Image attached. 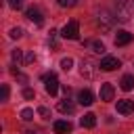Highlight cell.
I'll use <instances>...</instances> for the list:
<instances>
[{
    "label": "cell",
    "instance_id": "16",
    "mask_svg": "<svg viewBox=\"0 0 134 134\" xmlns=\"http://www.w3.org/2000/svg\"><path fill=\"white\" fill-rule=\"evenodd\" d=\"M84 46H90L94 52H98V54H103L105 52V44L103 42H98V40H86L84 42Z\"/></svg>",
    "mask_w": 134,
    "mask_h": 134
},
{
    "label": "cell",
    "instance_id": "8",
    "mask_svg": "<svg viewBox=\"0 0 134 134\" xmlns=\"http://www.w3.org/2000/svg\"><path fill=\"white\" fill-rule=\"evenodd\" d=\"M100 100L103 103H111L113 100V94H115V90H113V84H109V82H105L103 86H100Z\"/></svg>",
    "mask_w": 134,
    "mask_h": 134
},
{
    "label": "cell",
    "instance_id": "13",
    "mask_svg": "<svg viewBox=\"0 0 134 134\" xmlns=\"http://www.w3.org/2000/svg\"><path fill=\"white\" fill-rule=\"evenodd\" d=\"M57 109H59L61 113H73V111H75V105H73L69 98H63V100H59Z\"/></svg>",
    "mask_w": 134,
    "mask_h": 134
},
{
    "label": "cell",
    "instance_id": "25",
    "mask_svg": "<svg viewBox=\"0 0 134 134\" xmlns=\"http://www.w3.org/2000/svg\"><path fill=\"white\" fill-rule=\"evenodd\" d=\"M38 115H42L44 119H48V117H50V111H48L46 107H38Z\"/></svg>",
    "mask_w": 134,
    "mask_h": 134
},
{
    "label": "cell",
    "instance_id": "3",
    "mask_svg": "<svg viewBox=\"0 0 134 134\" xmlns=\"http://www.w3.org/2000/svg\"><path fill=\"white\" fill-rule=\"evenodd\" d=\"M65 40H77V34H80V25H77V21H69V23H65L63 25V29L59 31Z\"/></svg>",
    "mask_w": 134,
    "mask_h": 134
},
{
    "label": "cell",
    "instance_id": "1",
    "mask_svg": "<svg viewBox=\"0 0 134 134\" xmlns=\"http://www.w3.org/2000/svg\"><path fill=\"white\" fill-rule=\"evenodd\" d=\"M115 19L124 21V23L132 19V2L130 0H117V4H115Z\"/></svg>",
    "mask_w": 134,
    "mask_h": 134
},
{
    "label": "cell",
    "instance_id": "20",
    "mask_svg": "<svg viewBox=\"0 0 134 134\" xmlns=\"http://www.w3.org/2000/svg\"><path fill=\"white\" fill-rule=\"evenodd\" d=\"M8 36H10L13 40H17V38H21V36H23V29H21V27H13V29L8 31Z\"/></svg>",
    "mask_w": 134,
    "mask_h": 134
},
{
    "label": "cell",
    "instance_id": "6",
    "mask_svg": "<svg viewBox=\"0 0 134 134\" xmlns=\"http://www.w3.org/2000/svg\"><path fill=\"white\" fill-rule=\"evenodd\" d=\"M113 21H115V17L109 10H100L98 13V27H100V31H109L113 27Z\"/></svg>",
    "mask_w": 134,
    "mask_h": 134
},
{
    "label": "cell",
    "instance_id": "21",
    "mask_svg": "<svg viewBox=\"0 0 134 134\" xmlns=\"http://www.w3.org/2000/svg\"><path fill=\"white\" fill-rule=\"evenodd\" d=\"M6 2H8V6H10V8L19 10V8H23V2H25V0H6Z\"/></svg>",
    "mask_w": 134,
    "mask_h": 134
},
{
    "label": "cell",
    "instance_id": "12",
    "mask_svg": "<svg viewBox=\"0 0 134 134\" xmlns=\"http://www.w3.org/2000/svg\"><path fill=\"white\" fill-rule=\"evenodd\" d=\"M71 128H73V126H71L69 121H65V119H59V121H54V124H52V130H54L57 134H69V132H71Z\"/></svg>",
    "mask_w": 134,
    "mask_h": 134
},
{
    "label": "cell",
    "instance_id": "26",
    "mask_svg": "<svg viewBox=\"0 0 134 134\" xmlns=\"http://www.w3.org/2000/svg\"><path fill=\"white\" fill-rule=\"evenodd\" d=\"M36 61V52H27L25 54V63H34Z\"/></svg>",
    "mask_w": 134,
    "mask_h": 134
},
{
    "label": "cell",
    "instance_id": "22",
    "mask_svg": "<svg viewBox=\"0 0 134 134\" xmlns=\"http://www.w3.org/2000/svg\"><path fill=\"white\" fill-rule=\"evenodd\" d=\"M57 2H59V6H63V8H71V6L77 4V0H57Z\"/></svg>",
    "mask_w": 134,
    "mask_h": 134
},
{
    "label": "cell",
    "instance_id": "9",
    "mask_svg": "<svg viewBox=\"0 0 134 134\" xmlns=\"http://www.w3.org/2000/svg\"><path fill=\"white\" fill-rule=\"evenodd\" d=\"M25 17H27L29 21H34L36 25H42V23H44V17H42V13H40L36 6H29V8L25 10Z\"/></svg>",
    "mask_w": 134,
    "mask_h": 134
},
{
    "label": "cell",
    "instance_id": "15",
    "mask_svg": "<svg viewBox=\"0 0 134 134\" xmlns=\"http://www.w3.org/2000/svg\"><path fill=\"white\" fill-rule=\"evenodd\" d=\"M119 86H121V90H126V92L132 90V88H134V75H132V73H126V75L119 80Z\"/></svg>",
    "mask_w": 134,
    "mask_h": 134
},
{
    "label": "cell",
    "instance_id": "4",
    "mask_svg": "<svg viewBox=\"0 0 134 134\" xmlns=\"http://www.w3.org/2000/svg\"><path fill=\"white\" fill-rule=\"evenodd\" d=\"M42 80H44V88H46V92H48L50 96H54V94L59 92V80H57V75L50 71V73H44Z\"/></svg>",
    "mask_w": 134,
    "mask_h": 134
},
{
    "label": "cell",
    "instance_id": "5",
    "mask_svg": "<svg viewBox=\"0 0 134 134\" xmlns=\"http://www.w3.org/2000/svg\"><path fill=\"white\" fill-rule=\"evenodd\" d=\"M98 67H100L103 71H115V69H119V67H121V61H119L117 57L107 54V57H103V61L98 63Z\"/></svg>",
    "mask_w": 134,
    "mask_h": 134
},
{
    "label": "cell",
    "instance_id": "17",
    "mask_svg": "<svg viewBox=\"0 0 134 134\" xmlns=\"http://www.w3.org/2000/svg\"><path fill=\"white\" fill-rule=\"evenodd\" d=\"M10 59H13V63H17V65H19L21 61H25V59H23V50H21V48H13Z\"/></svg>",
    "mask_w": 134,
    "mask_h": 134
},
{
    "label": "cell",
    "instance_id": "19",
    "mask_svg": "<svg viewBox=\"0 0 134 134\" xmlns=\"http://www.w3.org/2000/svg\"><path fill=\"white\" fill-rule=\"evenodd\" d=\"M21 119H23V121H31V119H34V109L25 107V109L21 111Z\"/></svg>",
    "mask_w": 134,
    "mask_h": 134
},
{
    "label": "cell",
    "instance_id": "7",
    "mask_svg": "<svg viewBox=\"0 0 134 134\" xmlns=\"http://www.w3.org/2000/svg\"><path fill=\"white\" fill-rule=\"evenodd\" d=\"M117 113H121V115L134 113V100H132V98H121V100H117Z\"/></svg>",
    "mask_w": 134,
    "mask_h": 134
},
{
    "label": "cell",
    "instance_id": "11",
    "mask_svg": "<svg viewBox=\"0 0 134 134\" xmlns=\"http://www.w3.org/2000/svg\"><path fill=\"white\" fill-rule=\"evenodd\" d=\"M130 42H132V34L126 31V29H119L117 36H115V46H126V44H130Z\"/></svg>",
    "mask_w": 134,
    "mask_h": 134
},
{
    "label": "cell",
    "instance_id": "24",
    "mask_svg": "<svg viewBox=\"0 0 134 134\" xmlns=\"http://www.w3.org/2000/svg\"><path fill=\"white\" fill-rule=\"evenodd\" d=\"M36 96V92L31 90V88H23V98H27V100H31Z\"/></svg>",
    "mask_w": 134,
    "mask_h": 134
},
{
    "label": "cell",
    "instance_id": "23",
    "mask_svg": "<svg viewBox=\"0 0 134 134\" xmlns=\"http://www.w3.org/2000/svg\"><path fill=\"white\" fill-rule=\"evenodd\" d=\"M0 100H8V86L2 84V90H0Z\"/></svg>",
    "mask_w": 134,
    "mask_h": 134
},
{
    "label": "cell",
    "instance_id": "14",
    "mask_svg": "<svg viewBox=\"0 0 134 134\" xmlns=\"http://www.w3.org/2000/svg\"><path fill=\"white\" fill-rule=\"evenodd\" d=\"M80 124H82V128H88V130H90V128L96 126V115H94V113H86V115L80 119Z\"/></svg>",
    "mask_w": 134,
    "mask_h": 134
},
{
    "label": "cell",
    "instance_id": "18",
    "mask_svg": "<svg viewBox=\"0 0 134 134\" xmlns=\"http://www.w3.org/2000/svg\"><path fill=\"white\" fill-rule=\"evenodd\" d=\"M71 67H73V59H71V57L61 59V69H63V71H69Z\"/></svg>",
    "mask_w": 134,
    "mask_h": 134
},
{
    "label": "cell",
    "instance_id": "27",
    "mask_svg": "<svg viewBox=\"0 0 134 134\" xmlns=\"http://www.w3.org/2000/svg\"><path fill=\"white\" fill-rule=\"evenodd\" d=\"M25 134H34V132H31V130H29V132H25Z\"/></svg>",
    "mask_w": 134,
    "mask_h": 134
},
{
    "label": "cell",
    "instance_id": "10",
    "mask_svg": "<svg viewBox=\"0 0 134 134\" xmlns=\"http://www.w3.org/2000/svg\"><path fill=\"white\" fill-rule=\"evenodd\" d=\"M77 103L80 105H84V107H90L92 103H94V94L86 88V90H80V94H77Z\"/></svg>",
    "mask_w": 134,
    "mask_h": 134
},
{
    "label": "cell",
    "instance_id": "2",
    "mask_svg": "<svg viewBox=\"0 0 134 134\" xmlns=\"http://www.w3.org/2000/svg\"><path fill=\"white\" fill-rule=\"evenodd\" d=\"M98 69L100 67L94 61H90V59H82V63H80V75L86 77V80H94L96 73H98Z\"/></svg>",
    "mask_w": 134,
    "mask_h": 134
}]
</instances>
